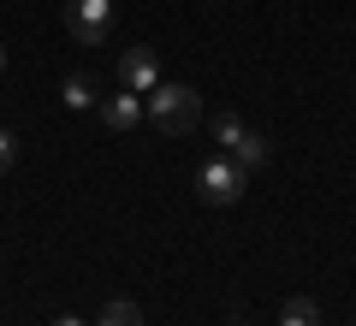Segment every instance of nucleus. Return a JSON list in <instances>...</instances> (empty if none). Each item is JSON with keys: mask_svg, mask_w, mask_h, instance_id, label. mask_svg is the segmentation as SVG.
<instances>
[{"mask_svg": "<svg viewBox=\"0 0 356 326\" xmlns=\"http://www.w3.org/2000/svg\"><path fill=\"white\" fill-rule=\"evenodd\" d=\"M232 326H250V320H232Z\"/></svg>", "mask_w": 356, "mask_h": 326, "instance_id": "obj_13", "label": "nucleus"}, {"mask_svg": "<svg viewBox=\"0 0 356 326\" xmlns=\"http://www.w3.org/2000/svg\"><path fill=\"white\" fill-rule=\"evenodd\" d=\"M119 83L137 89V95L161 89V60H154V48H125L119 54Z\"/></svg>", "mask_w": 356, "mask_h": 326, "instance_id": "obj_5", "label": "nucleus"}, {"mask_svg": "<svg viewBox=\"0 0 356 326\" xmlns=\"http://www.w3.org/2000/svg\"><path fill=\"white\" fill-rule=\"evenodd\" d=\"M0 77H6V48H0Z\"/></svg>", "mask_w": 356, "mask_h": 326, "instance_id": "obj_12", "label": "nucleus"}, {"mask_svg": "<svg viewBox=\"0 0 356 326\" xmlns=\"http://www.w3.org/2000/svg\"><path fill=\"white\" fill-rule=\"evenodd\" d=\"M65 30L83 48H102L113 36V0H65Z\"/></svg>", "mask_w": 356, "mask_h": 326, "instance_id": "obj_4", "label": "nucleus"}, {"mask_svg": "<svg viewBox=\"0 0 356 326\" xmlns=\"http://www.w3.org/2000/svg\"><path fill=\"white\" fill-rule=\"evenodd\" d=\"M13 166H18V137H13L6 125H0V178L13 172Z\"/></svg>", "mask_w": 356, "mask_h": 326, "instance_id": "obj_10", "label": "nucleus"}, {"mask_svg": "<svg viewBox=\"0 0 356 326\" xmlns=\"http://www.w3.org/2000/svg\"><path fill=\"white\" fill-rule=\"evenodd\" d=\"M95 326H143V309L119 297V302H107V309H102V320H95Z\"/></svg>", "mask_w": 356, "mask_h": 326, "instance_id": "obj_9", "label": "nucleus"}, {"mask_svg": "<svg viewBox=\"0 0 356 326\" xmlns=\"http://www.w3.org/2000/svg\"><path fill=\"white\" fill-rule=\"evenodd\" d=\"M48 326H83V320H77V314H54Z\"/></svg>", "mask_w": 356, "mask_h": 326, "instance_id": "obj_11", "label": "nucleus"}, {"mask_svg": "<svg viewBox=\"0 0 356 326\" xmlns=\"http://www.w3.org/2000/svg\"><path fill=\"white\" fill-rule=\"evenodd\" d=\"M280 326H321V302L315 297H291L280 309Z\"/></svg>", "mask_w": 356, "mask_h": 326, "instance_id": "obj_8", "label": "nucleus"}, {"mask_svg": "<svg viewBox=\"0 0 356 326\" xmlns=\"http://www.w3.org/2000/svg\"><path fill=\"white\" fill-rule=\"evenodd\" d=\"M143 119H149V107H143L137 89H125V95H107V101H102V125H107V131H137Z\"/></svg>", "mask_w": 356, "mask_h": 326, "instance_id": "obj_6", "label": "nucleus"}, {"mask_svg": "<svg viewBox=\"0 0 356 326\" xmlns=\"http://www.w3.org/2000/svg\"><path fill=\"white\" fill-rule=\"evenodd\" d=\"M143 107H149V125L161 131V137H191L196 119H202V95H196L191 83H161V89H149Z\"/></svg>", "mask_w": 356, "mask_h": 326, "instance_id": "obj_1", "label": "nucleus"}, {"mask_svg": "<svg viewBox=\"0 0 356 326\" xmlns=\"http://www.w3.org/2000/svg\"><path fill=\"white\" fill-rule=\"evenodd\" d=\"M60 101H65V107H72V113H89V107L102 101V95H95V77L72 72V77H65V83H60Z\"/></svg>", "mask_w": 356, "mask_h": 326, "instance_id": "obj_7", "label": "nucleus"}, {"mask_svg": "<svg viewBox=\"0 0 356 326\" xmlns=\"http://www.w3.org/2000/svg\"><path fill=\"white\" fill-rule=\"evenodd\" d=\"M196 190H202V202H208V208H232V202H238L243 190H250V172H243V166L232 161V154H214V161H208L202 172H196Z\"/></svg>", "mask_w": 356, "mask_h": 326, "instance_id": "obj_3", "label": "nucleus"}, {"mask_svg": "<svg viewBox=\"0 0 356 326\" xmlns=\"http://www.w3.org/2000/svg\"><path fill=\"white\" fill-rule=\"evenodd\" d=\"M214 142H220V154H232V161L243 166V172L267 166V154H273V149H267V137H261V131H250L238 113H220L214 119Z\"/></svg>", "mask_w": 356, "mask_h": 326, "instance_id": "obj_2", "label": "nucleus"}]
</instances>
